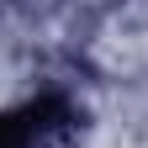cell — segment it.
<instances>
[{
  "instance_id": "obj_1",
  "label": "cell",
  "mask_w": 148,
  "mask_h": 148,
  "mask_svg": "<svg viewBox=\"0 0 148 148\" xmlns=\"http://www.w3.org/2000/svg\"><path fill=\"white\" fill-rule=\"evenodd\" d=\"M58 122H64V106L58 101H32L21 111H0V148H32Z\"/></svg>"
}]
</instances>
